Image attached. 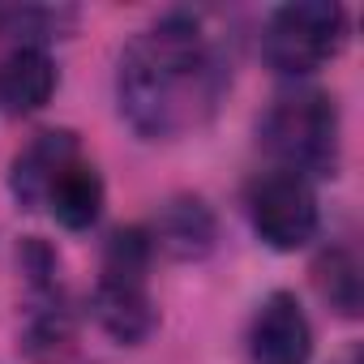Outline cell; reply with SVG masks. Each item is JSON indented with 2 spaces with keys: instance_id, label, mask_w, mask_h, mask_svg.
Masks as SVG:
<instances>
[{
  "instance_id": "obj_12",
  "label": "cell",
  "mask_w": 364,
  "mask_h": 364,
  "mask_svg": "<svg viewBox=\"0 0 364 364\" xmlns=\"http://www.w3.org/2000/svg\"><path fill=\"white\" fill-rule=\"evenodd\" d=\"M60 22H73V14H56V9H18V5H0V35H43V31H60Z\"/></svg>"
},
{
  "instance_id": "obj_9",
  "label": "cell",
  "mask_w": 364,
  "mask_h": 364,
  "mask_svg": "<svg viewBox=\"0 0 364 364\" xmlns=\"http://www.w3.org/2000/svg\"><path fill=\"white\" fill-rule=\"evenodd\" d=\"M43 206H52V215H56L69 232H86V228L99 219V210H103V180H99V171H95L82 154L69 159V163L56 171V180H52Z\"/></svg>"
},
{
  "instance_id": "obj_11",
  "label": "cell",
  "mask_w": 364,
  "mask_h": 364,
  "mask_svg": "<svg viewBox=\"0 0 364 364\" xmlns=\"http://www.w3.org/2000/svg\"><path fill=\"white\" fill-rule=\"evenodd\" d=\"M317 287H321V296H326L343 317H355V309H360V274H355L351 253H343V249L326 253V257L317 262Z\"/></svg>"
},
{
  "instance_id": "obj_1",
  "label": "cell",
  "mask_w": 364,
  "mask_h": 364,
  "mask_svg": "<svg viewBox=\"0 0 364 364\" xmlns=\"http://www.w3.org/2000/svg\"><path fill=\"white\" fill-rule=\"evenodd\" d=\"M120 116L150 141L180 137L210 120L228 90V69L189 14H167L120 56Z\"/></svg>"
},
{
  "instance_id": "obj_3",
  "label": "cell",
  "mask_w": 364,
  "mask_h": 364,
  "mask_svg": "<svg viewBox=\"0 0 364 364\" xmlns=\"http://www.w3.org/2000/svg\"><path fill=\"white\" fill-rule=\"evenodd\" d=\"M347 35V14L334 0H296V5L274 9L262 35V56L274 73L300 77L321 69Z\"/></svg>"
},
{
  "instance_id": "obj_10",
  "label": "cell",
  "mask_w": 364,
  "mask_h": 364,
  "mask_svg": "<svg viewBox=\"0 0 364 364\" xmlns=\"http://www.w3.org/2000/svg\"><path fill=\"white\" fill-rule=\"evenodd\" d=\"M154 240L180 257V262H189V257H206L210 245H215V219L202 202H189V198H180V202H167L159 223H154Z\"/></svg>"
},
{
  "instance_id": "obj_4",
  "label": "cell",
  "mask_w": 364,
  "mask_h": 364,
  "mask_svg": "<svg viewBox=\"0 0 364 364\" xmlns=\"http://www.w3.org/2000/svg\"><path fill=\"white\" fill-rule=\"evenodd\" d=\"M150 245L141 232H116L107 245L103 279L95 287V317L116 343H141L154 330V304L146 291Z\"/></svg>"
},
{
  "instance_id": "obj_7",
  "label": "cell",
  "mask_w": 364,
  "mask_h": 364,
  "mask_svg": "<svg viewBox=\"0 0 364 364\" xmlns=\"http://www.w3.org/2000/svg\"><path fill=\"white\" fill-rule=\"evenodd\" d=\"M69 159H77V137L65 133V129H60V133H39V137L14 159V193H18V202H22L26 210L43 206V198H48V189H52L56 171H60Z\"/></svg>"
},
{
  "instance_id": "obj_2",
  "label": "cell",
  "mask_w": 364,
  "mask_h": 364,
  "mask_svg": "<svg viewBox=\"0 0 364 364\" xmlns=\"http://www.w3.org/2000/svg\"><path fill=\"white\" fill-rule=\"evenodd\" d=\"M262 146L296 176H334L338 167V107L326 90H287L262 120Z\"/></svg>"
},
{
  "instance_id": "obj_8",
  "label": "cell",
  "mask_w": 364,
  "mask_h": 364,
  "mask_svg": "<svg viewBox=\"0 0 364 364\" xmlns=\"http://www.w3.org/2000/svg\"><path fill=\"white\" fill-rule=\"evenodd\" d=\"M56 90V65L43 48H18L0 65V103L9 116L39 112Z\"/></svg>"
},
{
  "instance_id": "obj_5",
  "label": "cell",
  "mask_w": 364,
  "mask_h": 364,
  "mask_svg": "<svg viewBox=\"0 0 364 364\" xmlns=\"http://www.w3.org/2000/svg\"><path fill=\"white\" fill-rule=\"evenodd\" d=\"M249 219L270 249L291 253L317 236V198L304 176L274 167L249 185Z\"/></svg>"
},
{
  "instance_id": "obj_6",
  "label": "cell",
  "mask_w": 364,
  "mask_h": 364,
  "mask_svg": "<svg viewBox=\"0 0 364 364\" xmlns=\"http://www.w3.org/2000/svg\"><path fill=\"white\" fill-rule=\"evenodd\" d=\"M249 355L253 364H309L313 330L291 291H274L262 300L249 326Z\"/></svg>"
}]
</instances>
